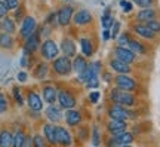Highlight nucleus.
<instances>
[{
	"label": "nucleus",
	"mask_w": 160,
	"mask_h": 147,
	"mask_svg": "<svg viewBox=\"0 0 160 147\" xmlns=\"http://www.w3.org/2000/svg\"><path fill=\"white\" fill-rule=\"evenodd\" d=\"M110 98L114 104H120V106H125V107H131V106L135 104V97L132 95L129 91H123L119 89V88L111 91Z\"/></svg>",
	"instance_id": "1"
},
{
	"label": "nucleus",
	"mask_w": 160,
	"mask_h": 147,
	"mask_svg": "<svg viewBox=\"0 0 160 147\" xmlns=\"http://www.w3.org/2000/svg\"><path fill=\"white\" fill-rule=\"evenodd\" d=\"M52 68L53 71L59 76H68L73 70V61L70 60V57L67 55H62V57H57L53 60V64H52Z\"/></svg>",
	"instance_id": "2"
},
{
	"label": "nucleus",
	"mask_w": 160,
	"mask_h": 147,
	"mask_svg": "<svg viewBox=\"0 0 160 147\" xmlns=\"http://www.w3.org/2000/svg\"><path fill=\"white\" fill-rule=\"evenodd\" d=\"M40 54H42V57L45 58V60H55L58 57V54H59V46L53 42V40L48 39L43 42V45L40 46Z\"/></svg>",
	"instance_id": "3"
},
{
	"label": "nucleus",
	"mask_w": 160,
	"mask_h": 147,
	"mask_svg": "<svg viewBox=\"0 0 160 147\" xmlns=\"http://www.w3.org/2000/svg\"><path fill=\"white\" fill-rule=\"evenodd\" d=\"M116 86L119 88V89H123V91H135L137 89V82L129 77V76H126V74H119V76H116Z\"/></svg>",
	"instance_id": "4"
},
{
	"label": "nucleus",
	"mask_w": 160,
	"mask_h": 147,
	"mask_svg": "<svg viewBox=\"0 0 160 147\" xmlns=\"http://www.w3.org/2000/svg\"><path fill=\"white\" fill-rule=\"evenodd\" d=\"M133 143V135L131 132H119L116 135H111V140L108 141V146H128Z\"/></svg>",
	"instance_id": "5"
},
{
	"label": "nucleus",
	"mask_w": 160,
	"mask_h": 147,
	"mask_svg": "<svg viewBox=\"0 0 160 147\" xmlns=\"http://www.w3.org/2000/svg\"><path fill=\"white\" fill-rule=\"evenodd\" d=\"M57 101L59 102L61 107L67 110V108H73L76 106V97L70 91H59Z\"/></svg>",
	"instance_id": "6"
},
{
	"label": "nucleus",
	"mask_w": 160,
	"mask_h": 147,
	"mask_svg": "<svg viewBox=\"0 0 160 147\" xmlns=\"http://www.w3.org/2000/svg\"><path fill=\"white\" fill-rule=\"evenodd\" d=\"M108 116L111 119H120V120H128V119L133 118V114L126 110L125 106H120V104H114L113 107L108 110Z\"/></svg>",
	"instance_id": "7"
},
{
	"label": "nucleus",
	"mask_w": 160,
	"mask_h": 147,
	"mask_svg": "<svg viewBox=\"0 0 160 147\" xmlns=\"http://www.w3.org/2000/svg\"><path fill=\"white\" fill-rule=\"evenodd\" d=\"M114 55H116V58H119V60L128 62V64L133 62L135 61V58H137V54L132 52L128 46H117V48L114 49Z\"/></svg>",
	"instance_id": "8"
},
{
	"label": "nucleus",
	"mask_w": 160,
	"mask_h": 147,
	"mask_svg": "<svg viewBox=\"0 0 160 147\" xmlns=\"http://www.w3.org/2000/svg\"><path fill=\"white\" fill-rule=\"evenodd\" d=\"M55 137H57V144H61V146H71L73 144L71 134L64 126H59V125L55 126Z\"/></svg>",
	"instance_id": "9"
},
{
	"label": "nucleus",
	"mask_w": 160,
	"mask_h": 147,
	"mask_svg": "<svg viewBox=\"0 0 160 147\" xmlns=\"http://www.w3.org/2000/svg\"><path fill=\"white\" fill-rule=\"evenodd\" d=\"M37 30V23H36V19L33 17H25L24 18L22 24H21V30H19V33L22 36L24 39H27L30 34H33Z\"/></svg>",
	"instance_id": "10"
},
{
	"label": "nucleus",
	"mask_w": 160,
	"mask_h": 147,
	"mask_svg": "<svg viewBox=\"0 0 160 147\" xmlns=\"http://www.w3.org/2000/svg\"><path fill=\"white\" fill-rule=\"evenodd\" d=\"M73 15L74 13H73V8L71 6H62L57 13V19L59 25H62V27L68 25L71 23V19H73Z\"/></svg>",
	"instance_id": "11"
},
{
	"label": "nucleus",
	"mask_w": 160,
	"mask_h": 147,
	"mask_svg": "<svg viewBox=\"0 0 160 147\" xmlns=\"http://www.w3.org/2000/svg\"><path fill=\"white\" fill-rule=\"evenodd\" d=\"M99 68H101V64L99 62H93L92 66H88V67L82 71V73H79V82H83V83H86L88 80L91 79V77H93V76H98V73H99Z\"/></svg>",
	"instance_id": "12"
},
{
	"label": "nucleus",
	"mask_w": 160,
	"mask_h": 147,
	"mask_svg": "<svg viewBox=\"0 0 160 147\" xmlns=\"http://www.w3.org/2000/svg\"><path fill=\"white\" fill-rule=\"evenodd\" d=\"M45 113L51 122L58 123V122L62 119V107H61V106H57L55 102H52V104L48 106V108L45 110Z\"/></svg>",
	"instance_id": "13"
},
{
	"label": "nucleus",
	"mask_w": 160,
	"mask_h": 147,
	"mask_svg": "<svg viewBox=\"0 0 160 147\" xmlns=\"http://www.w3.org/2000/svg\"><path fill=\"white\" fill-rule=\"evenodd\" d=\"M39 42H40V37H39V33L36 30L33 34H30L28 37L25 39V43H24V52L25 54H33V52L37 51L39 48Z\"/></svg>",
	"instance_id": "14"
},
{
	"label": "nucleus",
	"mask_w": 160,
	"mask_h": 147,
	"mask_svg": "<svg viewBox=\"0 0 160 147\" xmlns=\"http://www.w3.org/2000/svg\"><path fill=\"white\" fill-rule=\"evenodd\" d=\"M76 25H88L92 23V13L88 9H80L73 15Z\"/></svg>",
	"instance_id": "15"
},
{
	"label": "nucleus",
	"mask_w": 160,
	"mask_h": 147,
	"mask_svg": "<svg viewBox=\"0 0 160 147\" xmlns=\"http://www.w3.org/2000/svg\"><path fill=\"white\" fill-rule=\"evenodd\" d=\"M27 102H28L30 108H31L33 112H40V110L43 108V101H42V98L39 97V94H36L33 91L28 92V95H27Z\"/></svg>",
	"instance_id": "16"
},
{
	"label": "nucleus",
	"mask_w": 160,
	"mask_h": 147,
	"mask_svg": "<svg viewBox=\"0 0 160 147\" xmlns=\"http://www.w3.org/2000/svg\"><path fill=\"white\" fill-rule=\"evenodd\" d=\"M65 122L70 125V126H77V125L82 122V114H80L79 110L73 108H67L65 112Z\"/></svg>",
	"instance_id": "17"
},
{
	"label": "nucleus",
	"mask_w": 160,
	"mask_h": 147,
	"mask_svg": "<svg viewBox=\"0 0 160 147\" xmlns=\"http://www.w3.org/2000/svg\"><path fill=\"white\" fill-rule=\"evenodd\" d=\"M110 67L113 68L116 73H119V74H128L129 71H131V66H129L128 62L119 60V58L111 60V61H110Z\"/></svg>",
	"instance_id": "18"
},
{
	"label": "nucleus",
	"mask_w": 160,
	"mask_h": 147,
	"mask_svg": "<svg viewBox=\"0 0 160 147\" xmlns=\"http://www.w3.org/2000/svg\"><path fill=\"white\" fill-rule=\"evenodd\" d=\"M156 17H157V13H156L153 8H142L141 11L138 12L137 19L139 23H148L151 19H156Z\"/></svg>",
	"instance_id": "19"
},
{
	"label": "nucleus",
	"mask_w": 160,
	"mask_h": 147,
	"mask_svg": "<svg viewBox=\"0 0 160 147\" xmlns=\"http://www.w3.org/2000/svg\"><path fill=\"white\" fill-rule=\"evenodd\" d=\"M59 49H61V52H62L64 55H67V57H70V58L76 57V52H77L74 42L71 39H64L61 46H59Z\"/></svg>",
	"instance_id": "20"
},
{
	"label": "nucleus",
	"mask_w": 160,
	"mask_h": 147,
	"mask_svg": "<svg viewBox=\"0 0 160 147\" xmlns=\"http://www.w3.org/2000/svg\"><path fill=\"white\" fill-rule=\"evenodd\" d=\"M108 131L111 135H116L119 132L126 131V120H120V119H111L108 122Z\"/></svg>",
	"instance_id": "21"
},
{
	"label": "nucleus",
	"mask_w": 160,
	"mask_h": 147,
	"mask_svg": "<svg viewBox=\"0 0 160 147\" xmlns=\"http://www.w3.org/2000/svg\"><path fill=\"white\" fill-rule=\"evenodd\" d=\"M132 29H133V31H135L138 36H141V37H144V39H153V37H154V33L147 27V24H144V23L135 24Z\"/></svg>",
	"instance_id": "22"
},
{
	"label": "nucleus",
	"mask_w": 160,
	"mask_h": 147,
	"mask_svg": "<svg viewBox=\"0 0 160 147\" xmlns=\"http://www.w3.org/2000/svg\"><path fill=\"white\" fill-rule=\"evenodd\" d=\"M58 98V92L57 89L53 88V86H45L43 88V100H45L48 104H52V102H55Z\"/></svg>",
	"instance_id": "23"
},
{
	"label": "nucleus",
	"mask_w": 160,
	"mask_h": 147,
	"mask_svg": "<svg viewBox=\"0 0 160 147\" xmlns=\"http://www.w3.org/2000/svg\"><path fill=\"white\" fill-rule=\"evenodd\" d=\"M43 137H45V140H48V143H49V144L55 146V144H57L55 126H53V125H45V126H43Z\"/></svg>",
	"instance_id": "24"
},
{
	"label": "nucleus",
	"mask_w": 160,
	"mask_h": 147,
	"mask_svg": "<svg viewBox=\"0 0 160 147\" xmlns=\"http://www.w3.org/2000/svg\"><path fill=\"white\" fill-rule=\"evenodd\" d=\"M13 146V135L11 131L3 129L0 132V147H9Z\"/></svg>",
	"instance_id": "25"
},
{
	"label": "nucleus",
	"mask_w": 160,
	"mask_h": 147,
	"mask_svg": "<svg viewBox=\"0 0 160 147\" xmlns=\"http://www.w3.org/2000/svg\"><path fill=\"white\" fill-rule=\"evenodd\" d=\"M80 49L83 52V55L85 57H92V54H93V46H92V42L89 39H80Z\"/></svg>",
	"instance_id": "26"
},
{
	"label": "nucleus",
	"mask_w": 160,
	"mask_h": 147,
	"mask_svg": "<svg viewBox=\"0 0 160 147\" xmlns=\"http://www.w3.org/2000/svg\"><path fill=\"white\" fill-rule=\"evenodd\" d=\"M88 66H89V64H88V61H86L85 55H79V57H76L74 61H73V68H74L77 73H82Z\"/></svg>",
	"instance_id": "27"
},
{
	"label": "nucleus",
	"mask_w": 160,
	"mask_h": 147,
	"mask_svg": "<svg viewBox=\"0 0 160 147\" xmlns=\"http://www.w3.org/2000/svg\"><path fill=\"white\" fill-rule=\"evenodd\" d=\"M128 48H129L132 52H135V54H139V55H144V54L147 52V49H145V46H144L142 43H139L138 40H133V39L129 40V43H128Z\"/></svg>",
	"instance_id": "28"
},
{
	"label": "nucleus",
	"mask_w": 160,
	"mask_h": 147,
	"mask_svg": "<svg viewBox=\"0 0 160 147\" xmlns=\"http://www.w3.org/2000/svg\"><path fill=\"white\" fill-rule=\"evenodd\" d=\"M48 64L46 62H39L37 64V67L34 70V77L36 79H45L46 76H48Z\"/></svg>",
	"instance_id": "29"
},
{
	"label": "nucleus",
	"mask_w": 160,
	"mask_h": 147,
	"mask_svg": "<svg viewBox=\"0 0 160 147\" xmlns=\"http://www.w3.org/2000/svg\"><path fill=\"white\" fill-rule=\"evenodd\" d=\"M12 45H13V40H12L11 37V33H2L0 34V46L2 48H5V49H9V48H12Z\"/></svg>",
	"instance_id": "30"
},
{
	"label": "nucleus",
	"mask_w": 160,
	"mask_h": 147,
	"mask_svg": "<svg viewBox=\"0 0 160 147\" xmlns=\"http://www.w3.org/2000/svg\"><path fill=\"white\" fill-rule=\"evenodd\" d=\"M2 29L5 30L6 33H13L15 31V23L12 21L11 18H8V17H5L3 18V21H2Z\"/></svg>",
	"instance_id": "31"
},
{
	"label": "nucleus",
	"mask_w": 160,
	"mask_h": 147,
	"mask_svg": "<svg viewBox=\"0 0 160 147\" xmlns=\"http://www.w3.org/2000/svg\"><path fill=\"white\" fill-rule=\"evenodd\" d=\"M25 144V134L22 131H17L13 135V146L15 147H24Z\"/></svg>",
	"instance_id": "32"
},
{
	"label": "nucleus",
	"mask_w": 160,
	"mask_h": 147,
	"mask_svg": "<svg viewBox=\"0 0 160 147\" xmlns=\"http://www.w3.org/2000/svg\"><path fill=\"white\" fill-rule=\"evenodd\" d=\"M101 21H102L104 29H111V25H113L114 21H113V17H111V13H110V9H105L102 18H101Z\"/></svg>",
	"instance_id": "33"
},
{
	"label": "nucleus",
	"mask_w": 160,
	"mask_h": 147,
	"mask_svg": "<svg viewBox=\"0 0 160 147\" xmlns=\"http://www.w3.org/2000/svg\"><path fill=\"white\" fill-rule=\"evenodd\" d=\"M144 24H147V27H148L153 33H160V23L159 21H156V19H151V21H148V23H144Z\"/></svg>",
	"instance_id": "34"
},
{
	"label": "nucleus",
	"mask_w": 160,
	"mask_h": 147,
	"mask_svg": "<svg viewBox=\"0 0 160 147\" xmlns=\"http://www.w3.org/2000/svg\"><path fill=\"white\" fill-rule=\"evenodd\" d=\"M133 3L142 9V8H153L154 0H133Z\"/></svg>",
	"instance_id": "35"
},
{
	"label": "nucleus",
	"mask_w": 160,
	"mask_h": 147,
	"mask_svg": "<svg viewBox=\"0 0 160 147\" xmlns=\"http://www.w3.org/2000/svg\"><path fill=\"white\" fill-rule=\"evenodd\" d=\"M129 40H131L129 34H128V33H123V34H120L119 37H117V43H119V46H128Z\"/></svg>",
	"instance_id": "36"
},
{
	"label": "nucleus",
	"mask_w": 160,
	"mask_h": 147,
	"mask_svg": "<svg viewBox=\"0 0 160 147\" xmlns=\"http://www.w3.org/2000/svg\"><path fill=\"white\" fill-rule=\"evenodd\" d=\"M33 144H34L36 147H45V137L36 134V135L33 137Z\"/></svg>",
	"instance_id": "37"
},
{
	"label": "nucleus",
	"mask_w": 160,
	"mask_h": 147,
	"mask_svg": "<svg viewBox=\"0 0 160 147\" xmlns=\"http://www.w3.org/2000/svg\"><path fill=\"white\" fill-rule=\"evenodd\" d=\"M8 11H9V6L6 5L5 0H0V19H3L8 15Z\"/></svg>",
	"instance_id": "38"
},
{
	"label": "nucleus",
	"mask_w": 160,
	"mask_h": 147,
	"mask_svg": "<svg viewBox=\"0 0 160 147\" xmlns=\"http://www.w3.org/2000/svg\"><path fill=\"white\" fill-rule=\"evenodd\" d=\"M98 85H99L98 76H93V77H91V79L86 82V88H89V89H95V88H98Z\"/></svg>",
	"instance_id": "39"
},
{
	"label": "nucleus",
	"mask_w": 160,
	"mask_h": 147,
	"mask_svg": "<svg viewBox=\"0 0 160 147\" xmlns=\"http://www.w3.org/2000/svg\"><path fill=\"white\" fill-rule=\"evenodd\" d=\"M99 131H98V126H93V137H92V144L93 146H99Z\"/></svg>",
	"instance_id": "40"
},
{
	"label": "nucleus",
	"mask_w": 160,
	"mask_h": 147,
	"mask_svg": "<svg viewBox=\"0 0 160 147\" xmlns=\"http://www.w3.org/2000/svg\"><path fill=\"white\" fill-rule=\"evenodd\" d=\"M120 6H122L123 12H131L132 8H133V5L131 2H128V0H120Z\"/></svg>",
	"instance_id": "41"
},
{
	"label": "nucleus",
	"mask_w": 160,
	"mask_h": 147,
	"mask_svg": "<svg viewBox=\"0 0 160 147\" xmlns=\"http://www.w3.org/2000/svg\"><path fill=\"white\" fill-rule=\"evenodd\" d=\"M13 97H15V101H17L19 106H22V104H24V100H22L21 92H19V88H13Z\"/></svg>",
	"instance_id": "42"
},
{
	"label": "nucleus",
	"mask_w": 160,
	"mask_h": 147,
	"mask_svg": "<svg viewBox=\"0 0 160 147\" xmlns=\"http://www.w3.org/2000/svg\"><path fill=\"white\" fill-rule=\"evenodd\" d=\"M6 108H8V102H6L5 95L0 92V113H5Z\"/></svg>",
	"instance_id": "43"
},
{
	"label": "nucleus",
	"mask_w": 160,
	"mask_h": 147,
	"mask_svg": "<svg viewBox=\"0 0 160 147\" xmlns=\"http://www.w3.org/2000/svg\"><path fill=\"white\" fill-rule=\"evenodd\" d=\"M99 92L98 91H92L91 92V95H89V101L92 102V104H97L98 102V100H99Z\"/></svg>",
	"instance_id": "44"
},
{
	"label": "nucleus",
	"mask_w": 160,
	"mask_h": 147,
	"mask_svg": "<svg viewBox=\"0 0 160 147\" xmlns=\"http://www.w3.org/2000/svg\"><path fill=\"white\" fill-rule=\"evenodd\" d=\"M111 29H113V31H111V37H113V39H116V37H117V34H119L120 23L114 21V23H113V25H111Z\"/></svg>",
	"instance_id": "45"
},
{
	"label": "nucleus",
	"mask_w": 160,
	"mask_h": 147,
	"mask_svg": "<svg viewBox=\"0 0 160 147\" xmlns=\"http://www.w3.org/2000/svg\"><path fill=\"white\" fill-rule=\"evenodd\" d=\"M6 5L9 6V9H17L19 8V0H5Z\"/></svg>",
	"instance_id": "46"
},
{
	"label": "nucleus",
	"mask_w": 160,
	"mask_h": 147,
	"mask_svg": "<svg viewBox=\"0 0 160 147\" xmlns=\"http://www.w3.org/2000/svg\"><path fill=\"white\" fill-rule=\"evenodd\" d=\"M21 66H22V67H28V54H25V52H24V55H22V58H21Z\"/></svg>",
	"instance_id": "47"
},
{
	"label": "nucleus",
	"mask_w": 160,
	"mask_h": 147,
	"mask_svg": "<svg viewBox=\"0 0 160 147\" xmlns=\"http://www.w3.org/2000/svg\"><path fill=\"white\" fill-rule=\"evenodd\" d=\"M22 15H24V11L22 9H19V8H17V12H15V19H17V21H21V19H22Z\"/></svg>",
	"instance_id": "48"
},
{
	"label": "nucleus",
	"mask_w": 160,
	"mask_h": 147,
	"mask_svg": "<svg viewBox=\"0 0 160 147\" xmlns=\"http://www.w3.org/2000/svg\"><path fill=\"white\" fill-rule=\"evenodd\" d=\"M111 37V33H110V29H104L102 31V39L104 40H108Z\"/></svg>",
	"instance_id": "49"
},
{
	"label": "nucleus",
	"mask_w": 160,
	"mask_h": 147,
	"mask_svg": "<svg viewBox=\"0 0 160 147\" xmlns=\"http://www.w3.org/2000/svg\"><path fill=\"white\" fill-rule=\"evenodd\" d=\"M18 80H19V82H25V80H27V73H25V71L18 73Z\"/></svg>",
	"instance_id": "50"
},
{
	"label": "nucleus",
	"mask_w": 160,
	"mask_h": 147,
	"mask_svg": "<svg viewBox=\"0 0 160 147\" xmlns=\"http://www.w3.org/2000/svg\"><path fill=\"white\" fill-rule=\"evenodd\" d=\"M0 27H2V23H0Z\"/></svg>",
	"instance_id": "51"
}]
</instances>
